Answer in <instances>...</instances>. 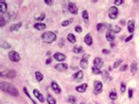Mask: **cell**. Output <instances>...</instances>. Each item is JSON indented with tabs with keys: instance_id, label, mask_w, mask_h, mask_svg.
I'll return each mask as SVG.
<instances>
[{
	"instance_id": "24",
	"label": "cell",
	"mask_w": 139,
	"mask_h": 104,
	"mask_svg": "<svg viewBox=\"0 0 139 104\" xmlns=\"http://www.w3.org/2000/svg\"><path fill=\"white\" fill-rule=\"evenodd\" d=\"M82 17H83L85 22H86V24L89 23V15H88V12H87L86 10H84V11L82 12Z\"/></svg>"
},
{
	"instance_id": "38",
	"label": "cell",
	"mask_w": 139,
	"mask_h": 104,
	"mask_svg": "<svg viewBox=\"0 0 139 104\" xmlns=\"http://www.w3.org/2000/svg\"><path fill=\"white\" fill-rule=\"evenodd\" d=\"M121 63H122V60H121V59L117 60L116 62H115V64H114V68H117V67L119 66V65L121 64Z\"/></svg>"
},
{
	"instance_id": "41",
	"label": "cell",
	"mask_w": 139,
	"mask_h": 104,
	"mask_svg": "<svg viewBox=\"0 0 139 104\" xmlns=\"http://www.w3.org/2000/svg\"><path fill=\"white\" fill-rule=\"evenodd\" d=\"M122 3H123V0H115V5L118 6V5H121Z\"/></svg>"
},
{
	"instance_id": "10",
	"label": "cell",
	"mask_w": 139,
	"mask_h": 104,
	"mask_svg": "<svg viewBox=\"0 0 139 104\" xmlns=\"http://www.w3.org/2000/svg\"><path fill=\"white\" fill-rule=\"evenodd\" d=\"M93 64H94L95 67H97V68L100 69L101 67H103V61L100 58H96L94 60H93Z\"/></svg>"
},
{
	"instance_id": "12",
	"label": "cell",
	"mask_w": 139,
	"mask_h": 104,
	"mask_svg": "<svg viewBox=\"0 0 139 104\" xmlns=\"http://www.w3.org/2000/svg\"><path fill=\"white\" fill-rule=\"evenodd\" d=\"M51 87H52V89H53V91L55 93H61V88H60V86H58V84L55 81L51 82Z\"/></svg>"
},
{
	"instance_id": "7",
	"label": "cell",
	"mask_w": 139,
	"mask_h": 104,
	"mask_svg": "<svg viewBox=\"0 0 139 104\" xmlns=\"http://www.w3.org/2000/svg\"><path fill=\"white\" fill-rule=\"evenodd\" d=\"M68 8H69V11H70V12H71V13L74 14V15L77 14V12H78V10H77V5H76L74 3H72V2L69 3V4H68Z\"/></svg>"
},
{
	"instance_id": "5",
	"label": "cell",
	"mask_w": 139,
	"mask_h": 104,
	"mask_svg": "<svg viewBox=\"0 0 139 104\" xmlns=\"http://www.w3.org/2000/svg\"><path fill=\"white\" fill-rule=\"evenodd\" d=\"M90 56L88 54H85L82 58L81 61H80V67L82 69H86L87 67V64H88V58Z\"/></svg>"
},
{
	"instance_id": "1",
	"label": "cell",
	"mask_w": 139,
	"mask_h": 104,
	"mask_svg": "<svg viewBox=\"0 0 139 104\" xmlns=\"http://www.w3.org/2000/svg\"><path fill=\"white\" fill-rule=\"evenodd\" d=\"M0 88L3 92L8 93L10 95H12V96H18L19 95V90L16 88L15 86H13L11 83H8V82H1L0 84Z\"/></svg>"
},
{
	"instance_id": "43",
	"label": "cell",
	"mask_w": 139,
	"mask_h": 104,
	"mask_svg": "<svg viewBox=\"0 0 139 104\" xmlns=\"http://www.w3.org/2000/svg\"><path fill=\"white\" fill-rule=\"evenodd\" d=\"M127 68H128V65H127V64H124V65H122V66L121 67V69H120V71H126V70H127Z\"/></svg>"
},
{
	"instance_id": "39",
	"label": "cell",
	"mask_w": 139,
	"mask_h": 104,
	"mask_svg": "<svg viewBox=\"0 0 139 104\" xmlns=\"http://www.w3.org/2000/svg\"><path fill=\"white\" fill-rule=\"evenodd\" d=\"M45 19V13H42L39 17H36V20H39V21H42Z\"/></svg>"
},
{
	"instance_id": "45",
	"label": "cell",
	"mask_w": 139,
	"mask_h": 104,
	"mask_svg": "<svg viewBox=\"0 0 139 104\" xmlns=\"http://www.w3.org/2000/svg\"><path fill=\"white\" fill-rule=\"evenodd\" d=\"M132 96H133V90L130 88V89H128V97L132 98Z\"/></svg>"
},
{
	"instance_id": "31",
	"label": "cell",
	"mask_w": 139,
	"mask_h": 104,
	"mask_svg": "<svg viewBox=\"0 0 139 104\" xmlns=\"http://www.w3.org/2000/svg\"><path fill=\"white\" fill-rule=\"evenodd\" d=\"M5 22H6V20H5V17H4V16L1 14V16H0V27H4V26L6 24Z\"/></svg>"
},
{
	"instance_id": "18",
	"label": "cell",
	"mask_w": 139,
	"mask_h": 104,
	"mask_svg": "<svg viewBox=\"0 0 139 104\" xmlns=\"http://www.w3.org/2000/svg\"><path fill=\"white\" fill-rule=\"evenodd\" d=\"M85 42H86L88 46H91V45L93 44V38H92L90 34H87V35L85 36Z\"/></svg>"
},
{
	"instance_id": "35",
	"label": "cell",
	"mask_w": 139,
	"mask_h": 104,
	"mask_svg": "<svg viewBox=\"0 0 139 104\" xmlns=\"http://www.w3.org/2000/svg\"><path fill=\"white\" fill-rule=\"evenodd\" d=\"M92 71H93V74H99V73L101 72V71H100V69L97 68V67H95V66H93V68H92Z\"/></svg>"
},
{
	"instance_id": "26",
	"label": "cell",
	"mask_w": 139,
	"mask_h": 104,
	"mask_svg": "<svg viewBox=\"0 0 139 104\" xmlns=\"http://www.w3.org/2000/svg\"><path fill=\"white\" fill-rule=\"evenodd\" d=\"M67 38H68L69 42H71V43H75L76 42V37L73 34H69L68 36H67Z\"/></svg>"
},
{
	"instance_id": "22",
	"label": "cell",
	"mask_w": 139,
	"mask_h": 104,
	"mask_svg": "<svg viewBox=\"0 0 139 104\" xmlns=\"http://www.w3.org/2000/svg\"><path fill=\"white\" fill-rule=\"evenodd\" d=\"M102 77H103V79L105 80V81H107V82L111 81V80H112V78L110 77V75L108 74V72L107 71H102Z\"/></svg>"
},
{
	"instance_id": "37",
	"label": "cell",
	"mask_w": 139,
	"mask_h": 104,
	"mask_svg": "<svg viewBox=\"0 0 139 104\" xmlns=\"http://www.w3.org/2000/svg\"><path fill=\"white\" fill-rule=\"evenodd\" d=\"M2 48H3V49H10V48H11V44H9L7 42H5L2 44Z\"/></svg>"
},
{
	"instance_id": "11",
	"label": "cell",
	"mask_w": 139,
	"mask_h": 104,
	"mask_svg": "<svg viewBox=\"0 0 139 104\" xmlns=\"http://www.w3.org/2000/svg\"><path fill=\"white\" fill-rule=\"evenodd\" d=\"M33 94H34V96H35L36 98H37L39 101H40L41 102H44V97L42 96V94L40 93V91L38 90V89H33Z\"/></svg>"
},
{
	"instance_id": "48",
	"label": "cell",
	"mask_w": 139,
	"mask_h": 104,
	"mask_svg": "<svg viewBox=\"0 0 139 104\" xmlns=\"http://www.w3.org/2000/svg\"><path fill=\"white\" fill-rule=\"evenodd\" d=\"M102 52H103L104 54H109V53H110V51L108 50V49H103V50H102Z\"/></svg>"
},
{
	"instance_id": "30",
	"label": "cell",
	"mask_w": 139,
	"mask_h": 104,
	"mask_svg": "<svg viewBox=\"0 0 139 104\" xmlns=\"http://www.w3.org/2000/svg\"><path fill=\"white\" fill-rule=\"evenodd\" d=\"M23 91H24V93H26V94H27V97H28L29 99L31 100L32 102H33V104H36V102H34V101H33V98H32L31 96H30V94H29V93H28V91H27V87H26V86H25L24 88H23Z\"/></svg>"
},
{
	"instance_id": "27",
	"label": "cell",
	"mask_w": 139,
	"mask_h": 104,
	"mask_svg": "<svg viewBox=\"0 0 139 104\" xmlns=\"http://www.w3.org/2000/svg\"><path fill=\"white\" fill-rule=\"evenodd\" d=\"M47 101H48L49 104H55L56 103L55 100L54 99V97H52L50 94H48V96H47Z\"/></svg>"
},
{
	"instance_id": "34",
	"label": "cell",
	"mask_w": 139,
	"mask_h": 104,
	"mask_svg": "<svg viewBox=\"0 0 139 104\" xmlns=\"http://www.w3.org/2000/svg\"><path fill=\"white\" fill-rule=\"evenodd\" d=\"M109 97L112 101H115V100L117 99V93L115 92H111L110 94H109Z\"/></svg>"
},
{
	"instance_id": "8",
	"label": "cell",
	"mask_w": 139,
	"mask_h": 104,
	"mask_svg": "<svg viewBox=\"0 0 139 104\" xmlns=\"http://www.w3.org/2000/svg\"><path fill=\"white\" fill-rule=\"evenodd\" d=\"M93 86H94V92L96 93H101L102 91V83L99 80H96L93 83Z\"/></svg>"
},
{
	"instance_id": "9",
	"label": "cell",
	"mask_w": 139,
	"mask_h": 104,
	"mask_svg": "<svg viewBox=\"0 0 139 104\" xmlns=\"http://www.w3.org/2000/svg\"><path fill=\"white\" fill-rule=\"evenodd\" d=\"M54 58H55L56 61H59V62H63L65 60L66 58V56L63 53H60V52H56V53L54 55Z\"/></svg>"
},
{
	"instance_id": "21",
	"label": "cell",
	"mask_w": 139,
	"mask_h": 104,
	"mask_svg": "<svg viewBox=\"0 0 139 104\" xmlns=\"http://www.w3.org/2000/svg\"><path fill=\"white\" fill-rule=\"evenodd\" d=\"M16 76V71L14 70H10V71H7V72L5 73V77L9 78V79H12Z\"/></svg>"
},
{
	"instance_id": "40",
	"label": "cell",
	"mask_w": 139,
	"mask_h": 104,
	"mask_svg": "<svg viewBox=\"0 0 139 104\" xmlns=\"http://www.w3.org/2000/svg\"><path fill=\"white\" fill-rule=\"evenodd\" d=\"M125 90H126L125 84H124V83H121V93H124V92H125Z\"/></svg>"
},
{
	"instance_id": "13",
	"label": "cell",
	"mask_w": 139,
	"mask_h": 104,
	"mask_svg": "<svg viewBox=\"0 0 139 104\" xmlns=\"http://www.w3.org/2000/svg\"><path fill=\"white\" fill-rule=\"evenodd\" d=\"M55 69L57 70V71H66L67 69H68V64H58L55 65Z\"/></svg>"
},
{
	"instance_id": "29",
	"label": "cell",
	"mask_w": 139,
	"mask_h": 104,
	"mask_svg": "<svg viewBox=\"0 0 139 104\" xmlns=\"http://www.w3.org/2000/svg\"><path fill=\"white\" fill-rule=\"evenodd\" d=\"M72 22H73V19H68V20L63 21L62 26H64V27H66V26H68V25L71 24Z\"/></svg>"
},
{
	"instance_id": "3",
	"label": "cell",
	"mask_w": 139,
	"mask_h": 104,
	"mask_svg": "<svg viewBox=\"0 0 139 104\" xmlns=\"http://www.w3.org/2000/svg\"><path fill=\"white\" fill-rule=\"evenodd\" d=\"M8 56H9V58L11 61H12V62H19L20 60V55H19L18 52H16V51L14 50H11L9 52V54H8Z\"/></svg>"
},
{
	"instance_id": "19",
	"label": "cell",
	"mask_w": 139,
	"mask_h": 104,
	"mask_svg": "<svg viewBox=\"0 0 139 104\" xmlns=\"http://www.w3.org/2000/svg\"><path fill=\"white\" fill-rule=\"evenodd\" d=\"M128 30L129 33H133L135 30V21L134 20H129L128 22Z\"/></svg>"
},
{
	"instance_id": "6",
	"label": "cell",
	"mask_w": 139,
	"mask_h": 104,
	"mask_svg": "<svg viewBox=\"0 0 139 104\" xmlns=\"http://www.w3.org/2000/svg\"><path fill=\"white\" fill-rule=\"evenodd\" d=\"M106 27L109 30L112 31L113 33H120L121 32V27L117 25H106Z\"/></svg>"
},
{
	"instance_id": "33",
	"label": "cell",
	"mask_w": 139,
	"mask_h": 104,
	"mask_svg": "<svg viewBox=\"0 0 139 104\" xmlns=\"http://www.w3.org/2000/svg\"><path fill=\"white\" fill-rule=\"evenodd\" d=\"M82 49H83V48H82L81 46H75L74 47V49H73V50H74V52L77 54L80 53L82 51Z\"/></svg>"
},
{
	"instance_id": "17",
	"label": "cell",
	"mask_w": 139,
	"mask_h": 104,
	"mask_svg": "<svg viewBox=\"0 0 139 104\" xmlns=\"http://www.w3.org/2000/svg\"><path fill=\"white\" fill-rule=\"evenodd\" d=\"M86 88H87V84L84 83V84L80 85V86H77V87H76V90H77L78 93H84V92H86Z\"/></svg>"
},
{
	"instance_id": "46",
	"label": "cell",
	"mask_w": 139,
	"mask_h": 104,
	"mask_svg": "<svg viewBox=\"0 0 139 104\" xmlns=\"http://www.w3.org/2000/svg\"><path fill=\"white\" fill-rule=\"evenodd\" d=\"M132 38H133V35H131L128 36V38H126L125 42H128V41H130V40H131V39H132Z\"/></svg>"
},
{
	"instance_id": "4",
	"label": "cell",
	"mask_w": 139,
	"mask_h": 104,
	"mask_svg": "<svg viewBox=\"0 0 139 104\" xmlns=\"http://www.w3.org/2000/svg\"><path fill=\"white\" fill-rule=\"evenodd\" d=\"M118 9H117L115 6H112L110 7V10H109V12H108V17L112 20H115L117 18V15H118Z\"/></svg>"
},
{
	"instance_id": "42",
	"label": "cell",
	"mask_w": 139,
	"mask_h": 104,
	"mask_svg": "<svg viewBox=\"0 0 139 104\" xmlns=\"http://www.w3.org/2000/svg\"><path fill=\"white\" fill-rule=\"evenodd\" d=\"M75 31L77 32V33H81V32H82V27H79V26H77V27H75Z\"/></svg>"
},
{
	"instance_id": "49",
	"label": "cell",
	"mask_w": 139,
	"mask_h": 104,
	"mask_svg": "<svg viewBox=\"0 0 139 104\" xmlns=\"http://www.w3.org/2000/svg\"><path fill=\"white\" fill-rule=\"evenodd\" d=\"M111 104H114V103H111Z\"/></svg>"
},
{
	"instance_id": "20",
	"label": "cell",
	"mask_w": 139,
	"mask_h": 104,
	"mask_svg": "<svg viewBox=\"0 0 139 104\" xmlns=\"http://www.w3.org/2000/svg\"><path fill=\"white\" fill-rule=\"evenodd\" d=\"M22 26V23L21 22H19V23H16V24L11 25V27H10V31H17L20 28V27Z\"/></svg>"
},
{
	"instance_id": "15",
	"label": "cell",
	"mask_w": 139,
	"mask_h": 104,
	"mask_svg": "<svg viewBox=\"0 0 139 104\" xmlns=\"http://www.w3.org/2000/svg\"><path fill=\"white\" fill-rule=\"evenodd\" d=\"M0 11H1V14L5 13L7 11V5L4 0H1V1H0Z\"/></svg>"
},
{
	"instance_id": "25",
	"label": "cell",
	"mask_w": 139,
	"mask_h": 104,
	"mask_svg": "<svg viewBox=\"0 0 139 104\" xmlns=\"http://www.w3.org/2000/svg\"><path fill=\"white\" fill-rule=\"evenodd\" d=\"M137 64L136 62H134V63L131 64V66H130V71H131L133 74H135V73L137 72Z\"/></svg>"
},
{
	"instance_id": "28",
	"label": "cell",
	"mask_w": 139,
	"mask_h": 104,
	"mask_svg": "<svg viewBox=\"0 0 139 104\" xmlns=\"http://www.w3.org/2000/svg\"><path fill=\"white\" fill-rule=\"evenodd\" d=\"M35 77L38 81H42L43 80V75H42L40 71H35Z\"/></svg>"
},
{
	"instance_id": "44",
	"label": "cell",
	"mask_w": 139,
	"mask_h": 104,
	"mask_svg": "<svg viewBox=\"0 0 139 104\" xmlns=\"http://www.w3.org/2000/svg\"><path fill=\"white\" fill-rule=\"evenodd\" d=\"M44 2L46 5H51L53 4V1H52V0H45Z\"/></svg>"
},
{
	"instance_id": "32",
	"label": "cell",
	"mask_w": 139,
	"mask_h": 104,
	"mask_svg": "<svg viewBox=\"0 0 139 104\" xmlns=\"http://www.w3.org/2000/svg\"><path fill=\"white\" fill-rule=\"evenodd\" d=\"M67 101H68V102H70V103L71 104L76 103V98L74 97V96H72V95H70L68 97V99H67Z\"/></svg>"
},
{
	"instance_id": "47",
	"label": "cell",
	"mask_w": 139,
	"mask_h": 104,
	"mask_svg": "<svg viewBox=\"0 0 139 104\" xmlns=\"http://www.w3.org/2000/svg\"><path fill=\"white\" fill-rule=\"evenodd\" d=\"M51 62H52V58H48V59L46 60V64H50Z\"/></svg>"
},
{
	"instance_id": "14",
	"label": "cell",
	"mask_w": 139,
	"mask_h": 104,
	"mask_svg": "<svg viewBox=\"0 0 139 104\" xmlns=\"http://www.w3.org/2000/svg\"><path fill=\"white\" fill-rule=\"evenodd\" d=\"M106 37H107V40L108 42H112L115 39V33H113L112 31H109V30H108V31L107 32V34H106Z\"/></svg>"
},
{
	"instance_id": "23",
	"label": "cell",
	"mask_w": 139,
	"mask_h": 104,
	"mask_svg": "<svg viewBox=\"0 0 139 104\" xmlns=\"http://www.w3.org/2000/svg\"><path fill=\"white\" fill-rule=\"evenodd\" d=\"M34 28L37 30H44L46 28V25L44 23H36L34 24Z\"/></svg>"
},
{
	"instance_id": "2",
	"label": "cell",
	"mask_w": 139,
	"mask_h": 104,
	"mask_svg": "<svg viewBox=\"0 0 139 104\" xmlns=\"http://www.w3.org/2000/svg\"><path fill=\"white\" fill-rule=\"evenodd\" d=\"M42 39L46 43H52V42L56 40V35H55V34L53 33V32L47 31L42 34Z\"/></svg>"
},
{
	"instance_id": "36",
	"label": "cell",
	"mask_w": 139,
	"mask_h": 104,
	"mask_svg": "<svg viewBox=\"0 0 139 104\" xmlns=\"http://www.w3.org/2000/svg\"><path fill=\"white\" fill-rule=\"evenodd\" d=\"M104 27H106V25L104 24V23H99V24L97 25V30L98 31H101V29L104 28Z\"/></svg>"
},
{
	"instance_id": "16",
	"label": "cell",
	"mask_w": 139,
	"mask_h": 104,
	"mask_svg": "<svg viewBox=\"0 0 139 104\" xmlns=\"http://www.w3.org/2000/svg\"><path fill=\"white\" fill-rule=\"evenodd\" d=\"M83 77H84V74H83V71H77V72H76L75 74L73 75V79L76 80L77 81H80V80L83 79Z\"/></svg>"
}]
</instances>
